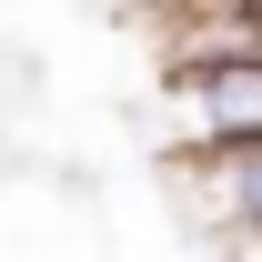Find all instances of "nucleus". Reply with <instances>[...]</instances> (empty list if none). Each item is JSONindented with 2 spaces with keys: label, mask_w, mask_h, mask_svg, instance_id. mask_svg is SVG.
<instances>
[{
  "label": "nucleus",
  "mask_w": 262,
  "mask_h": 262,
  "mask_svg": "<svg viewBox=\"0 0 262 262\" xmlns=\"http://www.w3.org/2000/svg\"><path fill=\"white\" fill-rule=\"evenodd\" d=\"M162 121L182 151H212V141H252L262 131V61H182L162 91Z\"/></svg>",
  "instance_id": "1"
},
{
  "label": "nucleus",
  "mask_w": 262,
  "mask_h": 262,
  "mask_svg": "<svg viewBox=\"0 0 262 262\" xmlns=\"http://www.w3.org/2000/svg\"><path fill=\"white\" fill-rule=\"evenodd\" d=\"M182 182H192V202H202L222 232H252V222H262V131H252V141L182 151Z\"/></svg>",
  "instance_id": "2"
},
{
  "label": "nucleus",
  "mask_w": 262,
  "mask_h": 262,
  "mask_svg": "<svg viewBox=\"0 0 262 262\" xmlns=\"http://www.w3.org/2000/svg\"><path fill=\"white\" fill-rule=\"evenodd\" d=\"M242 262H262V222H252V232H242Z\"/></svg>",
  "instance_id": "3"
},
{
  "label": "nucleus",
  "mask_w": 262,
  "mask_h": 262,
  "mask_svg": "<svg viewBox=\"0 0 262 262\" xmlns=\"http://www.w3.org/2000/svg\"><path fill=\"white\" fill-rule=\"evenodd\" d=\"M162 10H192V0H162Z\"/></svg>",
  "instance_id": "4"
}]
</instances>
